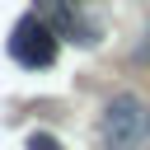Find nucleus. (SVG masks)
<instances>
[{
	"mask_svg": "<svg viewBox=\"0 0 150 150\" xmlns=\"http://www.w3.org/2000/svg\"><path fill=\"white\" fill-rule=\"evenodd\" d=\"M33 9H38L66 42L98 47V38H103V5H98V0H33Z\"/></svg>",
	"mask_w": 150,
	"mask_h": 150,
	"instance_id": "obj_2",
	"label": "nucleus"
},
{
	"mask_svg": "<svg viewBox=\"0 0 150 150\" xmlns=\"http://www.w3.org/2000/svg\"><path fill=\"white\" fill-rule=\"evenodd\" d=\"M131 56H136V61H150V23H145V33H141V42H136Z\"/></svg>",
	"mask_w": 150,
	"mask_h": 150,
	"instance_id": "obj_5",
	"label": "nucleus"
},
{
	"mask_svg": "<svg viewBox=\"0 0 150 150\" xmlns=\"http://www.w3.org/2000/svg\"><path fill=\"white\" fill-rule=\"evenodd\" d=\"M150 141V103L141 94H112L98 112V145L103 150H141Z\"/></svg>",
	"mask_w": 150,
	"mask_h": 150,
	"instance_id": "obj_1",
	"label": "nucleus"
},
{
	"mask_svg": "<svg viewBox=\"0 0 150 150\" xmlns=\"http://www.w3.org/2000/svg\"><path fill=\"white\" fill-rule=\"evenodd\" d=\"M56 47H61V33L33 9V14H23L14 28H9V56L23 66V70H47L52 61H56Z\"/></svg>",
	"mask_w": 150,
	"mask_h": 150,
	"instance_id": "obj_3",
	"label": "nucleus"
},
{
	"mask_svg": "<svg viewBox=\"0 0 150 150\" xmlns=\"http://www.w3.org/2000/svg\"><path fill=\"white\" fill-rule=\"evenodd\" d=\"M28 150H66V145H61L56 136H47V131H33V136H28Z\"/></svg>",
	"mask_w": 150,
	"mask_h": 150,
	"instance_id": "obj_4",
	"label": "nucleus"
}]
</instances>
